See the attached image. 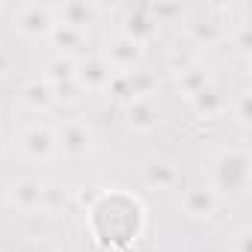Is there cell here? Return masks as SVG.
Returning a JSON list of instances; mask_svg holds the SVG:
<instances>
[{
	"label": "cell",
	"instance_id": "cell-1",
	"mask_svg": "<svg viewBox=\"0 0 252 252\" xmlns=\"http://www.w3.org/2000/svg\"><path fill=\"white\" fill-rule=\"evenodd\" d=\"M249 187V152L246 149H228L214 163V193H243Z\"/></svg>",
	"mask_w": 252,
	"mask_h": 252
},
{
	"label": "cell",
	"instance_id": "cell-2",
	"mask_svg": "<svg viewBox=\"0 0 252 252\" xmlns=\"http://www.w3.org/2000/svg\"><path fill=\"white\" fill-rule=\"evenodd\" d=\"M140 57H143V45H137L134 39L122 36V33L113 36V39H107L104 63H107L110 68H119V71L125 74V71H131V68L140 65Z\"/></svg>",
	"mask_w": 252,
	"mask_h": 252
},
{
	"label": "cell",
	"instance_id": "cell-3",
	"mask_svg": "<svg viewBox=\"0 0 252 252\" xmlns=\"http://www.w3.org/2000/svg\"><path fill=\"white\" fill-rule=\"evenodd\" d=\"M54 24H57V18H54V9H48V6L27 3V6H18V12H15V30L24 36H51Z\"/></svg>",
	"mask_w": 252,
	"mask_h": 252
},
{
	"label": "cell",
	"instance_id": "cell-4",
	"mask_svg": "<svg viewBox=\"0 0 252 252\" xmlns=\"http://www.w3.org/2000/svg\"><path fill=\"white\" fill-rule=\"evenodd\" d=\"M9 205L21 214H30V211H39L42 208V196H45V187L36 181V178H18L9 184Z\"/></svg>",
	"mask_w": 252,
	"mask_h": 252
},
{
	"label": "cell",
	"instance_id": "cell-5",
	"mask_svg": "<svg viewBox=\"0 0 252 252\" xmlns=\"http://www.w3.org/2000/svg\"><path fill=\"white\" fill-rule=\"evenodd\" d=\"M89 143H92V137H89V131H86L83 122H65V125H60L57 146L63 149L65 158H86Z\"/></svg>",
	"mask_w": 252,
	"mask_h": 252
},
{
	"label": "cell",
	"instance_id": "cell-6",
	"mask_svg": "<svg viewBox=\"0 0 252 252\" xmlns=\"http://www.w3.org/2000/svg\"><path fill=\"white\" fill-rule=\"evenodd\" d=\"M74 80L80 89H104L113 80V68L104 63V57H86L74 68Z\"/></svg>",
	"mask_w": 252,
	"mask_h": 252
},
{
	"label": "cell",
	"instance_id": "cell-7",
	"mask_svg": "<svg viewBox=\"0 0 252 252\" xmlns=\"http://www.w3.org/2000/svg\"><path fill=\"white\" fill-rule=\"evenodd\" d=\"M21 149L30 160H48L57 149V137L45 125H33V128H27L21 134Z\"/></svg>",
	"mask_w": 252,
	"mask_h": 252
},
{
	"label": "cell",
	"instance_id": "cell-8",
	"mask_svg": "<svg viewBox=\"0 0 252 252\" xmlns=\"http://www.w3.org/2000/svg\"><path fill=\"white\" fill-rule=\"evenodd\" d=\"M181 208L190 220H208L217 211V193L211 187H190L181 199Z\"/></svg>",
	"mask_w": 252,
	"mask_h": 252
},
{
	"label": "cell",
	"instance_id": "cell-9",
	"mask_svg": "<svg viewBox=\"0 0 252 252\" xmlns=\"http://www.w3.org/2000/svg\"><path fill=\"white\" fill-rule=\"evenodd\" d=\"M143 178H146V184H149L152 190H172V187L181 181V172H178V166H175L172 160L158 158V160H149V163H146Z\"/></svg>",
	"mask_w": 252,
	"mask_h": 252
},
{
	"label": "cell",
	"instance_id": "cell-10",
	"mask_svg": "<svg viewBox=\"0 0 252 252\" xmlns=\"http://www.w3.org/2000/svg\"><path fill=\"white\" fill-rule=\"evenodd\" d=\"M125 119L134 131H152L158 125V107L152 104V98H134L125 107Z\"/></svg>",
	"mask_w": 252,
	"mask_h": 252
},
{
	"label": "cell",
	"instance_id": "cell-11",
	"mask_svg": "<svg viewBox=\"0 0 252 252\" xmlns=\"http://www.w3.org/2000/svg\"><path fill=\"white\" fill-rule=\"evenodd\" d=\"M122 36H128V39H134L137 45H143L146 39H152V36H155V21H152L143 9H134V12L125 15Z\"/></svg>",
	"mask_w": 252,
	"mask_h": 252
},
{
	"label": "cell",
	"instance_id": "cell-12",
	"mask_svg": "<svg viewBox=\"0 0 252 252\" xmlns=\"http://www.w3.org/2000/svg\"><path fill=\"white\" fill-rule=\"evenodd\" d=\"M190 101H193V110H196L202 119H217V116L225 110V98H222L211 83H208L205 89H199Z\"/></svg>",
	"mask_w": 252,
	"mask_h": 252
},
{
	"label": "cell",
	"instance_id": "cell-13",
	"mask_svg": "<svg viewBox=\"0 0 252 252\" xmlns=\"http://www.w3.org/2000/svg\"><path fill=\"white\" fill-rule=\"evenodd\" d=\"M83 30H77V27H68V24H54V30H51V42L63 51V57H68V54H74V51H80L83 48Z\"/></svg>",
	"mask_w": 252,
	"mask_h": 252
},
{
	"label": "cell",
	"instance_id": "cell-14",
	"mask_svg": "<svg viewBox=\"0 0 252 252\" xmlns=\"http://www.w3.org/2000/svg\"><path fill=\"white\" fill-rule=\"evenodd\" d=\"M21 101H24L30 110L45 113V110L54 104V95H51V86H48L45 80H30V83L24 86V92H21Z\"/></svg>",
	"mask_w": 252,
	"mask_h": 252
},
{
	"label": "cell",
	"instance_id": "cell-15",
	"mask_svg": "<svg viewBox=\"0 0 252 252\" xmlns=\"http://www.w3.org/2000/svg\"><path fill=\"white\" fill-rule=\"evenodd\" d=\"M57 15H60V24H68V27L83 30L89 24V18H92V6L89 3H63L57 9Z\"/></svg>",
	"mask_w": 252,
	"mask_h": 252
},
{
	"label": "cell",
	"instance_id": "cell-16",
	"mask_svg": "<svg viewBox=\"0 0 252 252\" xmlns=\"http://www.w3.org/2000/svg\"><path fill=\"white\" fill-rule=\"evenodd\" d=\"M74 68L77 63L71 57H57L51 65H48V74H45V83L54 86V83H65V80H74Z\"/></svg>",
	"mask_w": 252,
	"mask_h": 252
},
{
	"label": "cell",
	"instance_id": "cell-17",
	"mask_svg": "<svg viewBox=\"0 0 252 252\" xmlns=\"http://www.w3.org/2000/svg\"><path fill=\"white\" fill-rule=\"evenodd\" d=\"M208 86V74L202 71V68H181V77H178V89L187 95V98H193L199 89H205Z\"/></svg>",
	"mask_w": 252,
	"mask_h": 252
},
{
	"label": "cell",
	"instance_id": "cell-18",
	"mask_svg": "<svg viewBox=\"0 0 252 252\" xmlns=\"http://www.w3.org/2000/svg\"><path fill=\"white\" fill-rule=\"evenodd\" d=\"M190 36H193V42L196 45H214V42H220V36H222V30H220V24L217 21H199V24H193L190 27Z\"/></svg>",
	"mask_w": 252,
	"mask_h": 252
},
{
	"label": "cell",
	"instance_id": "cell-19",
	"mask_svg": "<svg viewBox=\"0 0 252 252\" xmlns=\"http://www.w3.org/2000/svg\"><path fill=\"white\" fill-rule=\"evenodd\" d=\"M80 92H83V89L77 86V80H65V83H54V86H51L54 101H65V104L77 101V95H80Z\"/></svg>",
	"mask_w": 252,
	"mask_h": 252
},
{
	"label": "cell",
	"instance_id": "cell-20",
	"mask_svg": "<svg viewBox=\"0 0 252 252\" xmlns=\"http://www.w3.org/2000/svg\"><path fill=\"white\" fill-rule=\"evenodd\" d=\"M237 243H240V252H249V228H243L237 234Z\"/></svg>",
	"mask_w": 252,
	"mask_h": 252
},
{
	"label": "cell",
	"instance_id": "cell-21",
	"mask_svg": "<svg viewBox=\"0 0 252 252\" xmlns=\"http://www.w3.org/2000/svg\"><path fill=\"white\" fill-rule=\"evenodd\" d=\"M3 71H6V57L0 54V74H3Z\"/></svg>",
	"mask_w": 252,
	"mask_h": 252
},
{
	"label": "cell",
	"instance_id": "cell-22",
	"mask_svg": "<svg viewBox=\"0 0 252 252\" xmlns=\"http://www.w3.org/2000/svg\"><path fill=\"white\" fill-rule=\"evenodd\" d=\"M0 152H3V143H0Z\"/></svg>",
	"mask_w": 252,
	"mask_h": 252
}]
</instances>
